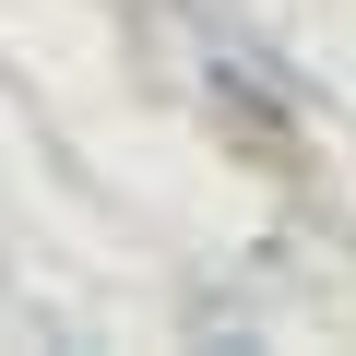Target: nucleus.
<instances>
[{
  "label": "nucleus",
  "mask_w": 356,
  "mask_h": 356,
  "mask_svg": "<svg viewBox=\"0 0 356 356\" xmlns=\"http://www.w3.org/2000/svg\"><path fill=\"white\" fill-rule=\"evenodd\" d=\"M191 95H202L214 143L250 154L261 178H297V166H309V107H297V83L273 72V48H250L238 24H191Z\"/></svg>",
  "instance_id": "obj_1"
}]
</instances>
